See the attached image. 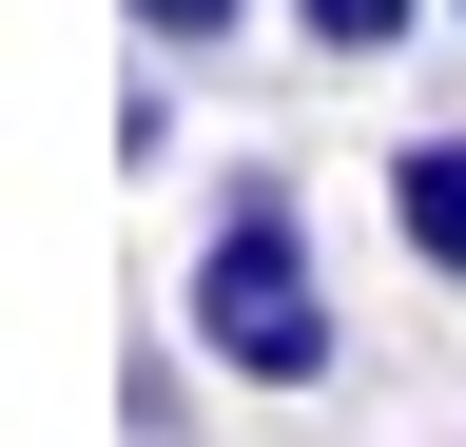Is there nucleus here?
<instances>
[{
  "label": "nucleus",
  "mask_w": 466,
  "mask_h": 447,
  "mask_svg": "<svg viewBox=\"0 0 466 447\" xmlns=\"http://www.w3.org/2000/svg\"><path fill=\"white\" fill-rule=\"evenodd\" d=\"M389 253L466 292V137H389Z\"/></svg>",
  "instance_id": "obj_2"
},
{
  "label": "nucleus",
  "mask_w": 466,
  "mask_h": 447,
  "mask_svg": "<svg viewBox=\"0 0 466 447\" xmlns=\"http://www.w3.org/2000/svg\"><path fill=\"white\" fill-rule=\"evenodd\" d=\"M175 330H195V370H233V389H330V370H350V292L311 272V195H291L272 156L214 195Z\"/></svg>",
  "instance_id": "obj_1"
},
{
  "label": "nucleus",
  "mask_w": 466,
  "mask_h": 447,
  "mask_svg": "<svg viewBox=\"0 0 466 447\" xmlns=\"http://www.w3.org/2000/svg\"><path fill=\"white\" fill-rule=\"evenodd\" d=\"M447 20H466V0H447Z\"/></svg>",
  "instance_id": "obj_5"
},
{
  "label": "nucleus",
  "mask_w": 466,
  "mask_h": 447,
  "mask_svg": "<svg viewBox=\"0 0 466 447\" xmlns=\"http://www.w3.org/2000/svg\"><path fill=\"white\" fill-rule=\"evenodd\" d=\"M116 20H137V39H156V59H214V39H233V20H253V0H116Z\"/></svg>",
  "instance_id": "obj_4"
},
{
  "label": "nucleus",
  "mask_w": 466,
  "mask_h": 447,
  "mask_svg": "<svg viewBox=\"0 0 466 447\" xmlns=\"http://www.w3.org/2000/svg\"><path fill=\"white\" fill-rule=\"evenodd\" d=\"M291 39L311 59H389V39H428V0H291Z\"/></svg>",
  "instance_id": "obj_3"
}]
</instances>
